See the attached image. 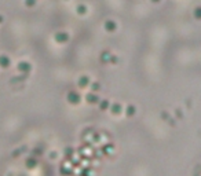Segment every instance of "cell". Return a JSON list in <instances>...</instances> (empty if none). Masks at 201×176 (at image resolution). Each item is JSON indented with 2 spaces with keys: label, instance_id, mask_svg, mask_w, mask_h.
I'll use <instances>...</instances> for the list:
<instances>
[{
  "label": "cell",
  "instance_id": "obj_1",
  "mask_svg": "<svg viewBox=\"0 0 201 176\" xmlns=\"http://www.w3.org/2000/svg\"><path fill=\"white\" fill-rule=\"evenodd\" d=\"M66 101H68V103L73 105V106H77L81 102V96L77 91H69L68 95H66Z\"/></svg>",
  "mask_w": 201,
  "mask_h": 176
},
{
  "label": "cell",
  "instance_id": "obj_12",
  "mask_svg": "<svg viewBox=\"0 0 201 176\" xmlns=\"http://www.w3.org/2000/svg\"><path fill=\"white\" fill-rule=\"evenodd\" d=\"M76 11H77L79 15H84V14H87L88 8H87V6H85V4H79V6L76 7Z\"/></svg>",
  "mask_w": 201,
  "mask_h": 176
},
{
  "label": "cell",
  "instance_id": "obj_7",
  "mask_svg": "<svg viewBox=\"0 0 201 176\" xmlns=\"http://www.w3.org/2000/svg\"><path fill=\"white\" fill-rule=\"evenodd\" d=\"M11 66V59H10L8 55H0V68L3 69H8Z\"/></svg>",
  "mask_w": 201,
  "mask_h": 176
},
{
  "label": "cell",
  "instance_id": "obj_17",
  "mask_svg": "<svg viewBox=\"0 0 201 176\" xmlns=\"http://www.w3.org/2000/svg\"><path fill=\"white\" fill-rule=\"evenodd\" d=\"M117 62H119V58H117V55L110 54V58H109V62L108 63H113V65H116Z\"/></svg>",
  "mask_w": 201,
  "mask_h": 176
},
{
  "label": "cell",
  "instance_id": "obj_14",
  "mask_svg": "<svg viewBox=\"0 0 201 176\" xmlns=\"http://www.w3.org/2000/svg\"><path fill=\"white\" fill-rule=\"evenodd\" d=\"M110 51H102L101 52V61H102L103 63H108L109 62V58H110Z\"/></svg>",
  "mask_w": 201,
  "mask_h": 176
},
{
  "label": "cell",
  "instance_id": "obj_5",
  "mask_svg": "<svg viewBox=\"0 0 201 176\" xmlns=\"http://www.w3.org/2000/svg\"><path fill=\"white\" fill-rule=\"evenodd\" d=\"M103 29H105L108 33H113V32H116V29H117V24L113 21V19H108V21H105V24H103Z\"/></svg>",
  "mask_w": 201,
  "mask_h": 176
},
{
  "label": "cell",
  "instance_id": "obj_6",
  "mask_svg": "<svg viewBox=\"0 0 201 176\" xmlns=\"http://www.w3.org/2000/svg\"><path fill=\"white\" fill-rule=\"evenodd\" d=\"M99 101H101V98H99L95 92H88L87 95H85V102H87L88 105H96Z\"/></svg>",
  "mask_w": 201,
  "mask_h": 176
},
{
  "label": "cell",
  "instance_id": "obj_19",
  "mask_svg": "<svg viewBox=\"0 0 201 176\" xmlns=\"http://www.w3.org/2000/svg\"><path fill=\"white\" fill-rule=\"evenodd\" d=\"M175 116H176L178 118H183V113H182V110H180V109H176V110H175Z\"/></svg>",
  "mask_w": 201,
  "mask_h": 176
},
{
  "label": "cell",
  "instance_id": "obj_2",
  "mask_svg": "<svg viewBox=\"0 0 201 176\" xmlns=\"http://www.w3.org/2000/svg\"><path fill=\"white\" fill-rule=\"evenodd\" d=\"M54 40L58 44H65L69 42V33L68 32H57L54 35Z\"/></svg>",
  "mask_w": 201,
  "mask_h": 176
},
{
  "label": "cell",
  "instance_id": "obj_9",
  "mask_svg": "<svg viewBox=\"0 0 201 176\" xmlns=\"http://www.w3.org/2000/svg\"><path fill=\"white\" fill-rule=\"evenodd\" d=\"M124 113H126V116L128 117V118H131V117H134L136 114V108L134 105H128L126 108V110H124Z\"/></svg>",
  "mask_w": 201,
  "mask_h": 176
},
{
  "label": "cell",
  "instance_id": "obj_16",
  "mask_svg": "<svg viewBox=\"0 0 201 176\" xmlns=\"http://www.w3.org/2000/svg\"><path fill=\"white\" fill-rule=\"evenodd\" d=\"M194 18L197 19H201V7H196V10H194Z\"/></svg>",
  "mask_w": 201,
  "mask_h": 176
},
{
  "label": "cell",
  "instance_id": "obj_11",
  "mask_svg": "<svg viewBox=\"0 0 201 176\" xmlns=\"http://www.w3.org/2000/svg\"><path fill=\"white\" fill-rule=\"evenodd\" d=\"M88 87H91V92H98V91H101L102 90V87H101V84L98 83V81H92V83H90V85Z\"/></svg>",
  "mask_w": 201,
  "mask_h": 176
},
{
  "label": "cell",
  "instance_id": "obj_8",
  "mask_svg": "<svg viewBox=\"0 0 201 176\" xmlns=\"http://www.w3.org/2000/svg\"><path fill=\"white\" fill-rule=\"evenodd\" d=\"M90 83H91V80L88 76H80L77 80V85L80 87V88H87V87L90 85Z\"/></svg>",
  "mask_w": 201,
  "mask_h": 176
},
{
  "label": "cell",
  "instance_id": "obj_21",
  "mask_svg": "<svg viewBox=\"0 0 201 176\" xmlns=\"http://www.w3.org/2000/svg\"><path fill=\"white\" fill-rule=\"evenodd\" d=\"M3 22H4V17L3 15H0V24H3Z\"/></svg>",
  "mask_w": 201,
  "mask_h": 176
},
{
  "label": "cell",
  "instance_id": "obj_18",
  "mask_svg": "<svg viewBox=\"0 0 201 176\" xmlns=\"http://www.w3.org/2000/svg\"><path fill=\"white\" fill-rule=\"evenodd\" d=\"M65 155H66V158H70L73 155V149L72 147H66L65 149Z\"/></svg>",
  "mask_w": 201,
  "mask_h": 176
},
{
  "label": "cell",
  "instance_id": "obj_10",
  "mask_svg": "<svg viewBox=\"0 0 201 176\" xmlns=\"http://www.w3.org/2000/svg\"><path fill=\"white\" fill-rule=\"evenodd\" d=\"M99 106V110H102V111H106L109 110V106H110V102L108 101V99H101V101L96 103Z\"/></svg>",
  "mask_w": 201,
  "mask_h": 176
},
{
  "label": "cell",
  "instance_id": "obj_22",
  "mask_svg": "<svg viewBox=\"0 0 201 176\" xmlns=\"http://www.w3.org/2000/svg\"><path fill=\"white\" fill-rule=\"evenodd\" d=\"M161 0H152V3H160Z\"/></svg>",
  "mask_w": 201,
  "mask_h": 176
},
{
  "label": "cell",
  "instance_id": "obj_15",
  "mask_svg": "<svg viewBox=\"0 0 201 176\" xmlns=\"http://www.w3.org/2000/svg\"><path fill=\"white\" fill-rule=\"evenodd\" d=\"M37 3V0H25V6L29 7V8H32V7H35Z\"/></svg>",
  "mask_w": 201,
  "mask_h": 176
},
{
  "label": "cell",
  "instance_id": "obj_3",
  "mask_svg": "<svg viewBox=\"0 0 201 176\" xmlns=\"http://www.w3.org/2000/svg\"><path fill=\"white\" fill-rule=\"evenodd\" d=\"M17 69H18V72L28 75V73L32 70V65H30V62H28V61H21V62L17 65Z\"/></svg>",
  "mask_w": 201,
  "mask_h": 176
},
{
  "label": "cell",
  "instance_id": "obj_4",
  "mask_svg": "<svg viewBox=\"0 0 201 176\" xmlns=\"http://www.w3.org/2000/svg\"><path fill=\"white\" fill-rule=\"evenodd\" d=\"M109 110H110L112 114H114V116H120L121 113H123V106H121V103H119V102H114V103H110V106H109Z\"/></svg>",
  "mask_w": 201,
  "mask_h": 176
},
{
  "label": "cell",
  "instance_id": "obj_13",
  "mask_svg": "<svg viewBox=\"0 0 201 176\" xmlns=\"http://www.w3.org/2000/svg\"><path fill=\"white\" fill-rule=\"evenodd\" d=\"M25 164H26V167L29 168V169H32V168H35L37 165V161H36V158L30 157V158H28L26 161H25Z\"/></svg>",
  "mask_w": 201,
  "mask_h": 176
},
{
  "label": "cell",
  "instance_id": "obj_20",
  "mask_svg": "<svg viewBox=\"0 0 201 176\" xmlns=\"http://www.w3.org/2000/svg\"><path fill=\"white\" fill-rule=\"evenodd\" d=\"M50 157H51L52 160H54V158L57 157V153H55V151H51V155H50Z\"/></svg>",
  "mask_w": 201,
  "mask_h": 176
}]
</instances>
